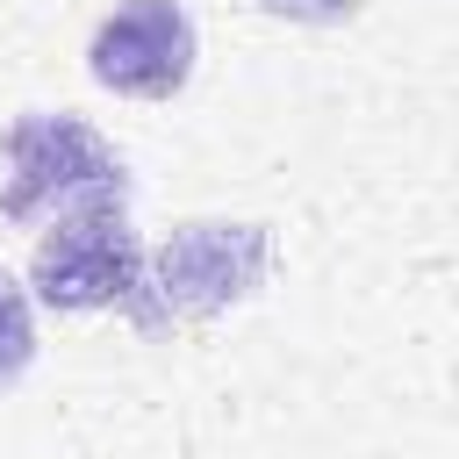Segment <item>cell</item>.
<instances>
[{"label":"cell","instance_id":"cell-1","mask_svg":"<svg viewBox=\"0 0 459 459\" xmlns=\"http://www.w3.org/2000/svg\"><path fill=\"white\" fill-rule=\"evenodd\" d=\"M79 201H129V172L115 158V143L79 122V115H50V108H29L7 122V179H0V215L14 230L29 222H50Z\"/></svg>","mask_w":459,"mask_h":459},{"label":"cell","instance_id":"cell-2","mask_svg":"<svg viewBox=\"0 0 459 459\" xmlns=\"http://www.w3.org/2000/svg\"><path fill=\"white\" fill-rule=\"evenodd\" d=\"M273 265V237L258 222H179L151 258H143V294H136V323L165 330V323H201L237 308L244 294H258Z\"/></svg>","mask_w":459,"mask_h":459},{"label":"cell","instance_id":"cell-3","mask_svg":"<svg viewBox=\"0 0 459 459\" xmlns=\"http://www.w3.org/2000/svg\"><path fill=\"white\" fill-rule=\"evenodd\" d=\"M143 294V244L129 230V201H79L50 215L29 258V301L57 316H93V308H136Z\"/></svg>","mask_w":459,"mask_h":459},{"label":"cell","instance_id":"cell-4","mask_svg":"<svg viewBox=\"0 0 459 459\" xmlns=\"http://www.w3.org/2000/svg\"><path fill=\"white\" fill-rule=\"evenodd\" d=\"M194 57H201V36L179 0H122L100 14L86 43V72L129 100H172L194 79Z\"/></svg>","mask_w":459,"mask_h":459},{"label":"cell","instance_id":"cell-5","mask_svg":"<svg viewBox=\"0 0 459 459\" xmlns=\"http://www.w3.org/2000/svg\"><path fill=\"white\" fill-rule=\"evenodd\" d=\"M29 359H36V301L14 273H0V394L29 373Z\"/></svg>","mask_w":459,"mask_h":459},{"label":"cell","instance_id":"cell-6","mask_svg":"<svg viewBox=\"0 0 459 459\" xmlns=\"http://www.w3.org/2000/svg\"><path fill=\"white\" fill-rule=\"evenodd\" d=\"M258 7H265V14H287V22H316V29L359 14V0H258Z\"/></svg>","mask_w":459,"mask_h":459}]
</instances>
